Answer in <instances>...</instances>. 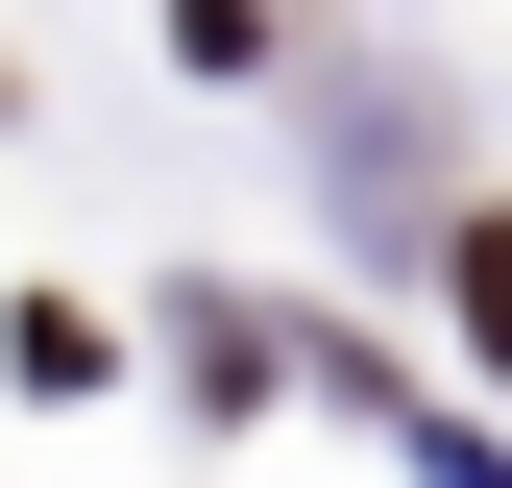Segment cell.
<instances>
[{
    "label": "cell",
    "mask_w": 512,
    "mask_h": 488,
    "mask_svg": "<svg viewBox=\"0 0 512 488\" xmlns=\"http://www.w3.org/2000/svg\"><path fill=\"white\" fill-rule=\"evenodd\" d=\"M439 269H464V366L512 391V220H464V244H439Z\"/></svg>",
    "instance_id": "obj_1"
}]
</instances>
